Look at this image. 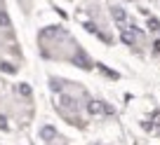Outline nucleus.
<instances>
[{"label":"nucleus","mask_w":160,"mask_h":145,"mask_svg":"<svg viewBox=\"0 0 160 145\" xmlns=\"http://www.w3.org/2000/svg\"><path fill=\"white\" fill-rule=\"evenodd\" d=\"M87 108H90V112H94V115H99V112H104V110H111V108H104V103H99V101H90Z\"/></svg>","instance_id":"obj_2"},{"label":"nucleus","mask_w":160,"mask_h":145,"mask_svg":"<svg viewBox=\"0 0 160 145\" xmlns=\"http://www.w3.org/2000/svg\"><path fill=\"white\" fill-rule=\"evenodd\" d=\"M153 54L155 56L160 54V38H155V40H153Z\"/></svg>","instance_id":"obj_6"},{"label":"nucleus","mask_w":160,"mask_h":145,"mask_svg":"<svg viewBox=\"0 0 160 145\" xmlns=\"http://www.w3.org/2000/svg\"><path fill=\"white\" fill-rule=\"evenodd\" d=\"M148 28H151V30H160V21H158V19H151V21H148Z\"/></svg>","instance_id":"obj_4"},{"label":"nucleus","mask_w":160,"mask_h":145,"mask_svg":"<svg viewBox=\"0 0 160 145\" xmlns=\"http://www.w3.org/2000/svg\"><path fill=\"white\" fill-rule=\"evenodd\" d=\"M42 138H54V129H50V126L42 129Z\"/></svg>","instance_id":"obj_5"},{"label":"nucleus","mask_w":160,"mask_h":145,"mask_svg":"<svg viewBox=\"0 0 160 145\" xmlns=\"http://www.w3.org/2000/svg\"><path fill=\"white\" fill-rule=\"evenodd\" d=\"M111 16H113V21L120 26V28L127 24V14H125V10H122V7H111Z\"/></svg>","instance_id":"obj_1"},{"label":"nucleus","mask_w":160,"mask_h":145,"mask_svg":"<svg viewBox=\"0 0 160 145\" xmlns=\"http://www.w3.org/2000/svg\"><path fill=\"white\" fill-rule=\"evenodd\" d=\"M0 26H10V16L5 10H0Z\"/></svg>","instance_id":"obj_3"}]
</instances>
